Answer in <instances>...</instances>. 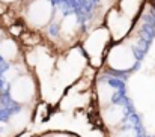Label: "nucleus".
<instances>
[{
	"mask_svg": "<svg viewBox=\"0 0 155 137\" xmlns=\"http://www.w3.org/2000/svg\"><path fill=\"white\" fill-rule=\"evenodd\" d=\"M23 0H0V6L6 8V9H15Z\"/></svg>",
	"mask_w": 155,
	"mask_h": 137,
	"instance_id": "nucleus-3",
	"label": "nucleus"
},
{
	"mask_svg": "<svg viewBox=\"0 0 155 137\" xmlns=\"http://www.w3.org/2000/svg\"><path fill=\"white\" fill-rule=\"evenodd\" d=\"M18 20L33 33H47L57 15L53 0H23L15 9Z\"/></svg>",
	"mask_w": 155,
	"mask_h": 137,
	"instance_id": "nucleus-1",
	"label": "nucleus"
},
{
	"mask_svg": "<svg viewBox=\"0 0 155 137\" xmlns=\"http://www.w3.org/2000/svg\"><path fill=\"white\" fill-rule=\"evenodd\" d=\"M23 54V48L20 45L18 39L8 33L2 41H0V59L6 63H11L14 60H18Z\"/></svg>",
	"mask_w": 155,
	"mask_h": 137,
	"instance_id": "nucleus-2",
	"label": "nucleus"
},
{
	"mask_svg": "<svg viewBox=\"0 0 155 137\" xmlns=\"http://www.w3.org/2000/svg\"><path fill=\"white\" fill-rule=\"evenodd\" d=\"M8 33H9V32H8V29H6V27L3 26V23L0 21V41H2V39H3V38L8 35Z\"/></svg>",
	"mask_w": 155,
	"mask_h": 137,
	"instance_id": "nucleus-4",
	"label": "nucleus"
}]
</instances>
